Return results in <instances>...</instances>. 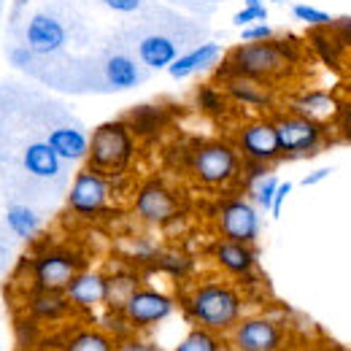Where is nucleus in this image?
Returning <instances> with one entry per match:
<instances>
[{
    "label": "nucleus",
    "instance_id": "nucleus-29",
    "mask_svg": "<svg viewBox=\"0 0 351 351\" xmlns=\"http://www.w3.org/2000/svg\"><path fill=\"white\" fill-rule=\"evenodd\" d=\"M195 106L206 117L219 119V117L227 114V108H230V97H227V92L219 84H203V87H197V92H195Z\"/></svg>",
    "mask_w": 351,
    "mask_h": 351
},
{
    "label": "nucleus",
    "instance_id": "nucleus-31",
    "mask_svg": "<svg viewBox=\"0 0 351 351\" xmlns=\"http://www.w3.org/2000/svg\"><path fill=\"white\" fill-rule=\"evenodd\" d=\"M192 267H195V263H192L189 254H184V252H162L152 270H160V273H165L171 278H189Z\"/></svg>",
    "mask_w": 351,
    "mask_h": 351
},
{
    "label": "nucleus",
    "instance_id": "nucleus-8",
    "mask_svg": "<svg viewBox=\"0 0 351 351\" xmlns=\"http://www.w3.org/2000/svg\"><path fill=\"white\" fill-rule=\"evenodd\" d=\"M181 197L162 178H146L132 192V214L149 227H168L181 217Z\"/></svg>",
    "mask_w": 351,
    "mask_h": 351
},
{
    "label": "nucleus",
    "instance_id": "nucleus-4",
    "mask_svg": "<svg viewBox=\"0 0 351 351\" xmlns=\"http://www.w3.org/2000/svg\"><path fill=\"white\" fill-rule=\"evenodd\" d=\"M138 154V138L125 119H111L89 132L87 168L106 176H128Z\"/></svg>",
    "mask_w": 351,
    "mask_h": 351
},
{
    "label": "nucleus",
    "instance_id": "nucleus-26",
    "mask_svg": "<svg viewBox=\"0 0 351 351\" xmlns=\"http://www.w3.org/2000/svg\"><path fill=\"white\" fill-rule=\"evenodd\" d=\"M41 214L27 206V203H8L5 208V227L19 238V241H33L41 232Z\"/></svg>",
    "mask_w": 351,
    "mask_h": 351
},
{
    "label": "nucleus",
    "instance_id": "nucleus-7",
    "mask_svg": "<svg viewBox=\"0 0 351 351\" xmlns=\"http://www.w3.org/2000/svg\"><path fill=\"white\" fill-rule=\"evenodd\" d=\"M114 178L106 173H97L92 168H82L73 176L71 186H68V211L79 219H103L111 211V200H114Z\"/></svg>",
    "mask_w": 351,
    "mask_h": 351
},
{
    "label": "nucleus",
    "instance_id": "nucleus-1",
    "mask_svg": "<svg viewBox=\"0 0 351 351\" xmlns=\"http://www.w3.org/2000/svg\"><path fill=\"white\" fill-rule=\"evenodd\" d=\"M181 311L192 327L227 335L246 316V292L230 278H200L184 289Z\"/></svg>",
    "mask_w": 351,
    "mask_h": 351
},
{
    "label": "nucleus",
    "instance_id": "nucleus-5",
    "mask_svg": "<svg viewBox=\"0 0 351 351\" xmlns=\"http://www.w3.org/2000/svg\"><path fill=\"white\" fill-rule=\"evenodd\" d=\"M270 119H273L276 132H278L284 160H306V157L324 152L332 143V130H335L332 125L308 119V117H300V114L287 111V108L276 111Z\"/></svg>",
    "mask_w": 351,
    "mask_h": 351
},
{
    "label": "nucleus",
    "instance_id": "nucleus-44",
    "mask_svg": "<svg viewBox=\"0 0 351 351\" xmlns=\"http://www.w3.org/2000/svg\"><path fill=\"white\" fill-rule=\"evenodd\" d=\"M265 5H267V3H281V0H263Z\"/></svg>",
    "mask_w": 351,
    "mask_h": 351
},
{
    "label": "nucleus",
    "instance_id": "nucleus-41",
    "mask_svg": "<svg viewBox=\"0 0 351 351\" xmlns=\"http://www.w3.org/2000/svg\"><path fill=\"white\" fill-rule=\"evenodd\" d=\"M335 38L341 41V46H343V49H349V51H351V16H346V19H338V22H335Z\"/></svg>",
    "mask_w": 351,
    "mask_h": 351
},
{
    "label": "nucleus",
    "instance_id": "nucleus-34",
    "mask_svg": "<svg viewBox=\"0 0 351 351\" xmlns=\"http://www.w3.org/2000/svg\"><path fill=\"white\" fill-rule=\"evenodd\" d=\"M257 22H267V5L263 0H246V5L232 16L235 27H249V25H257Z\"/></svg>",
    "mask_w": 351,
    "mask_h": 351
},
{
    "label": "nucleus",
    "instance_id": "nucleus-13",
    "mask_svg": "<svg viewBox=\"0 0 351 351\" xmlns=\"http://www.w3.org/2000/svg\"><path fill=\"white\" fill-rule=\"evenodd\" d=\"M22 38L36 57H51V54L62 51L68 44V27L62 25L60 16H54L49 11H38L27 19Z\"/></svg>",
    "mask_w": 351,
    "mask_h": 351
},
{
    "label": "nucleus",
    "instance_id": "nucleus-23",
    "mask_svg": "<svg viewBox=\"0 0 351 351\" xmlns=\"http://www.w3.org/2000/svg\"><path fill=\"white\" fill-rule=\"evenodd\" d=\"M76 308L71 306L65 292H44V289H30L27 295V316L36 319L38 324H54L65 316H71Z\"/></svg>",
    "mask_w": 351,
    "mask_h": 351
},
{
    "label": "nucleus",
    "instance_id": "nucleus-27",
    "mask_svg": "<svg viewBox=\"0 0 351 351\" xmlns=\"http://www.w3.org/2000/svg\"><path fill=\"white\" fill-rule=\"evenodd\" d=\"M138 287H143V276L138 267H122L117 273H108V303L106 306L122 311Z\"/></svg>",
    "mask_w": 351,
    "mask_h": 351
},
{
    "label": "nucleus",
    "instance_id": "nucleus-42",
    "mask_svg": "<svg viewBox=\"0 0 351 351\" xmlns=\"http://www.w3.org/2000/svg\"><path fill=\"white\" fill-rule=\"evenodd\" d=\"M330 176H332V168H316V171H311V173L303 176L300 186H316V184H322V181L330 178Z\"/></svg>",
    "mask_w": 351,
    "mask_h": 351
},
{
    "label": "nucleus",
    "instance_id": "nucleus-35",
    "mask_svg": "<svg viewBox=\"0 0 351 351\" xmlns=\"http://www.w3.org/2000/svg\"><path fill=\"white\" fill-rule=\"evenodd\" d=\"M117 351H165L157 341H152L146 332H132L128 338L117 341Z\"/></svg>",
    "mask_w": 351,
    "mask_h": 351
},
{
    "label": "nucleus",
    "instance_id": "nucleus-2",
    "mask_svg": "<svg viewBox=\"0 0 351 351\" xmlns=\"http://www.w3.org/2000/svg\"><path fill=\"white\" fill-rule=\"evenodd\" d=\"M298 60H300V49L292 38H273V41H263V44H241L224 57V62H219L217 84L224 79H232V76L273 84V82L287 79Z\"/></svg>",
    "mask_w": 351,
    "mask_h": 351
},
{
    "label": "nucleus",
    "instance_id": "nucleus-39",
    "mask_svg": "<svg viewBox=\"0 0 351 351\" xmlns=\"http://www.w3.org/2000/svg\"><path fill=\"white\" fill-rule=\"evenodd\" d=\"M8 60H11V65H14V68L30 71V65H33L36 54H33L27 46H16V49H11V51H8Z\"/></svg>",
    "mask_w": 351,
    "mask_h": 351
},
{
    "label": "nucleus",
    "instance_id": "nucleus-30",
    "mask_svg": "<svg viewBox=\"0 0 351 351\" xmlns=\"http://www.w3.org/2000/svg\"><path fill=\"white\" fill-rule=\"evenodd\" d=\"M95 324H97L103 332H108L114 341H122V338H128V335L135 332L132 324L128 322V316H125V311H119V308L106 306L100 311V316L95 319Z\"/></svg>",
    "mask_w": 351,
    "mask_h": 351
},
{
    "label": "nucleus",
    "instance_id": "nucleus-19",
    "mask_svg": "<svg viewBox=\"0 0 351 351\" xmlns=\"http://www.w3.org/2000/svg\"><path fill=\"white\" fill-rule=\"evenodd\" d=\"M219 87L227 92L230 103L243 106V108H254V111H270L276 103V95L270 84L254 82V79H243V76H232L219 82Z\"/></svg>",
    "mask_w": 351,
    "mask_h": 351
},
{
    "label": "nucleus",
    "instance_id": "nucleus-6",
    "mask_svg": "<svg viewBox=\"0 0 351 351\" xmlns=\"http://www.w3.org/2000/svg\"><path fill=\"white\" fill-rule=\"evenodd\" d=\"M87 267V260L65 246L41 249L30 257V289L65 292L68 284Z\"/></svg>",
    "mask_w": 351,
    "mask_h": 351
},
{
    "label": "nucleus",
    "instance_id": "nucleus-24",
    "mask_svg": "<svg viewBox=\"0 0 351 351\" xmlns=\"http://www.w3.org/2000/svg\"><path fill=\"white\" fill-rule=\"evenodd\" d=\"M62 351H117V341L97 324H79L65 332Z\"/></svg>",
    "mask_w": 351,
    "mask_h": 351
},
{
    "label": "nucleus",
    "instance_id": "nucleus-40",
    "mask_svg": "<svg viewBox=\"0 0 351 351\" xmlns=\"http://www.w3.org/2000/svg\"><path fill=\"white\" fill-rule=\"evenodd\" d=\"M108 11H117V14H135L141 5H143V0H100Z\"/></svg>",
    "mask_w": 351,
    "mask_h": 351
},
{
    "label": "nucleus",
    "instance_id": "nucleus-32",
    "mask_svg": "<svg viewBox=\"0 0 351 351\" xmlns=\"http://www.w3.org/2000/svg\"><path fill=\"white\" fill-rule=\"evenodd\" d=\"M278 184H281V178H278V176L267 173L246 189V197H249L260 211H270V208H273V197H276Z\"/></svg>",
    "mask_w": 351,
    "mask_h": 351
},
{
    "label": "nucleus",
    "instance_id": "nucleus-11",
    "mask_svg": "<svg viewBox=\"0 0 351 351\" xmlns=\"http://www.w3.org/2000/svg\"><path fill=\"white\" fill-rule=\"evenodd\" d=\"M232 143L235 149L241 152V157L246 162H265V165H273V162H281L284 154H281V141H278V132L270 117H257V119H246L235 135H232Z\"/></svg>",
    "mask_w": 351,
    "mask_h": 351
},
{
    "label": "nucleus",
    "instance_id": "nucleus-3",
    "mask_svg": "<svg viewBox=\"0 0 351 351\" xmlns=\"http://www.w3.org/2000/svg\"><path fill=\"white\" fill-rule=\"evenodd\" d=\"M186 171L195 184L221 192L227 186L241 184L243 178V157L235 149L232 141L224 138H211L200 141L189 149L186 154Z\"/></svg>",
    "mask_w": 351,
    "mask_h": 351
},
{
    "label": "nucleus",
    "instance_id": "nucleus-18",
    "mask_svg": "<svg viewBox=\"0 0 351 351\" xmlns=\"http://www.w3.org/2000/svg\"><path fill=\"white\" fill-rule=\"evenodd\" d=\"M221 62V46L217 41H206V44H197L186 51L178 54L173 65L168 68V76L176 82H184L189 76H197V73H206L211 68H217Z\"/></svg>",
    "mask_w": 351,
    "mask_h": 351
},
{
    "label": "nucleus",
    "instance_id": "nucleus-15",
    "mask_svg": "<svg viewBox=\"0 0 351 351\" xmlns=\"http://www.w3.org/2000/svg\"><path fill=\"white\" fill-rule=\"evenodd\" d=\"M71 306L76 311H97L106 308L108 303V273L106 270H95L84 267L65 289Z\"/></svg>",
    "mask_w": 351,
    "mask_h": 351
},
{
    "label": "nucleus",
    "instance_id": "nucleus-38",
    "mask_svg": "<svg viewBox=\"0 0 351 351\" xmlns=\"http://www.w3.org/2000/svg\"><path fill=\"white\" fill-rule=\"evenodd\" d=\"M292 189H295V184H292V181H281V184H278L276 197H273V208H270V217H273V219H281L284 203H287V197L292 195Z\"/></svg>",
    "mask_w": 351,
    "mask_h": 351
},
{
    "label": "nucleus",
    "instance_id": "nucleus-33",
    "mask_svg": "<svg viewBox=\"0 0 351 351\" xmlns=\"http://www.w3.org/2000/svg\"><path fill=\"white\" fill-rule=\"evenodd\" d=\"M292 16L298 22H303L308 27H327V25H335V16L324 8H316V5H308V3H292Z\"/></svg>",
    "mask_w": 351,
    "mask_h": 351
},
{
    "label": "nucleus",
    "instance_id": "nucleus-25",
    "mask_svg": "<svg viewBox=\"0 0 351 351\" xmlns=\"http://www.w3.org/2000/svg\"><path fill=\"white\" fill-rule=\"evenodd\" d=\"M122 119L130 125V130L135 132V138H154V135H160V132L165 130V125H168V111L160 108V106L146 103V106L130 108Z\"/></svg>",
    "mask_w": 351,
    "mask_h": 351
},
{
    "label": "nucleus",
    "instance_id": "nucleus-28",
    "mask_svg": "<svg viewBox=\"0 0 351 351\" xmlns=\"http://www.w3.org/2000/svg\"><path fill=\"white\" fill-rule=\"evenodd\" d=\"M173 351H232L227 343V335L203 330V327H189V332L176 343Z\"/></svg>",
    "mask_w": 351,
    "mask_h": 351
},
{
    "label": "nucleus",
    "instance_id": "nucleus-10",
    "mask_svg": "<svg viewBox=\"0 0 351 351\" xmlns=\"http://www.w3.org/2000/svg\"><path fill=\"white\" fill-rule=\"evenodd\" d=\"M227 343L232 351H287L289 330L267 313H246L230 332Z\"/></svg>",
    "mask_w": 351,
    "mask_h": 351
},
{
    "label": "nucleus",
    "instance_id": "nucleus-16",
    "mask_svg": "<svg viewBox=\"0 0 351 351\" xmlns=\"http://www.w3.org/2000/svg\"><path fill=\"white\" fill-rule=\"evenodd\" d=\"M287 111H295V114H300V117L324 122V125H332V122L338 119L341 100H338L332 92L308 89V92H298V95L287 97Z\"/></svg>",
    "mask_w": 351,
    "mask_h": 351
},
{
    "label": "nucleus",
    "instance_id": "nucleus-12",
    "mask_svg": "<svg viewBox=\"0 0 351 351\" xmlns=\"http://www.w3.org/2000/svg\"><path fill=\"white\" fill-rule=\"evenodd\" d=\"M178 308V300H176L171 292H162L157 287H138L135 295L125 303V316L132 324L135 332H149L154 327H160L162 322H168Z\"/></svg>",
    "mask_w": 351,
    "mask_h": 351
},
{
    "label": "nucleus",
    "instance_id": "nucleus-20",
    "mask_svg": "<svg viewBox=\"0 0 351 351\" xmlns=\"http://www.w3.org/2000/svg\"><path fill=\"white\" fill-rule=\"evenodd\" d=\"M181 49L168 33H149L135 46V57L146 71H168L178 60Z\"/></svg>",
    "mask_w": 351,
    "mask_h": 351
},
{
    "label": "nucleus",
    "instance_id": "nucleus-22",
    "mask_svg": "<svg viewBox=\"0 0 351 351\" xmlns=\"http://www.w3.org/2000/svg\"><path fill=\"white\" fill-rule=\"evenodd\" d=\"M22 168H25V173H30L33 178H41V181H51V178H60V176L65 173V162L46 143V138L44 141H33V143L25 146Z\"/></svg>",
    "mask_w": 351,
    "mask_h": 351
},
{
    "label": "nucleus",
    "instance_id": "nucleus-9",
    "mask_svg": "<svg viewBox=\"0 0 351 351\" xmlns=\"http://www.w3.org/2000/svg\"><path fill=\"white\" fill-rule=\"evenodd\" d=\"M214 230L219 238L238 241V243H257L263 232L260 208L246 195H227L217 203L214 211Z\"/></svg>",
    "mask_w": 351,
    "mask_h": 351
},
{
    "label": "nucleus",
    "instance_id": "nucleus-17",
    "mask_svg": "<svg viewBox=\"0 0 351 351\" xmlns=\"http://www.w3.org/2000/svg\"><path fill=\"white\" fill-rule=\"evenodd\" d=\"M143 79H146L143 65L138 62V57H132L128 51H111L103 60V82H106V89H114V92L135 89Z\"/></svg>",
    "mask_w": 351,
    "mask_h": 351
},
{
    "label": "nucleus",
    "instance_id": "nucleus-43",
    "mask_svg": "<svg viewBox=\"0 0 351 351\" xmlns=\"http://www.w3.org/2000/svg\"><path fill=\"white\" fill-rule=\"evenodd\" d=\"M298 351H338V349H332L327 343H308V346H300Z\"/></svg>",
    "mask_w": 351,
    "mask_h": 351
},
{
    "label": "nucleus",
    "instance_id": "nucleus-37",
    "mask_svg": "<svg viewBox=\"0 0 351 351\" xmlns=\"http://www.w3.org/2000/svg\"><path fill=\"white\" fill-rule=\"evenodd\" d=\"M335 132L343 141H351V97L341 100V111H338V119H335Z\"/></svg>",
    "mask_w": 351,
    "mask_h": 351
},
{
    "label": "nucleus",
    "instance_id": "nucleus-14",
    "mask_svg": "<svg viewBox=\"0 0 351 351\" xmlns=\"http://www.w3.org/2000/svg\"><path fill=\"white\" fill-rule=\"evenodd\" d=\"M208 257L214 260L219 273H224L230 281H243V278L257 273V249L252 243L217 238L208 246Z\"/></svg>",
    "mask_w": 351,
    "mask_h": 351
},
{
    "label": "nucleus",
    "instance_id": "nucleus-21",
    "mask_svg": "<svg viewBox=\"0 0 351 351\" xmlns=\"http://www.w3.org/2000/svg\"><path fill=\"white\" fill-rule=\"evenodd\" d=\"M46 143L60 154L65 165L87 162L89 154V135L79 125H60L46 132Z\"/></svg>",
    "mask_w": 351,
    "mask_h": 351
},
{
    "label": "nucleus",
    "instance_id": "nucleus-36",
    "mask_svg": "<svg viewBox=\"0 0 351 351\" xmlns=\"http://www.w3.org/2000/svg\"><path fill=\"white\" fill-rule=\"evenodd\" d=\"M273 38H278V36L267 22H257V25H249V27L241 30L243 44H263V41H273Z\"/></svg>",
    "mask_w": 351,
    "mask_h": 351
}]
</instances>
